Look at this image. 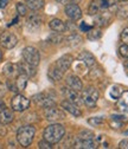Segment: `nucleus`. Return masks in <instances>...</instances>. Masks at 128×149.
Masks as SVG:
<instances>
[{
    "label": "nucleus",
    "instance_id": "6e6552de",
    "mask_svg": "<svg viewBox=\"0 0 128 149\" xmlns=\"http://www.w3.org/2000/svg\"><path fill=\"white\" fill-rule=\"evenodd\" d=\"M0 43L5 49H13L18 44V38L11 32H4L0 36Z\"/></svg>",
    "mask_w": 128,
    "mask_h": 149
},
{
    "label": "nucleus",
    "instance_id": "2eb2a0df",
    "mask_svg": "<svg viewBox=\"0 0 128 149\" xmlns=\"http://www.w3.org/2000/svg\"><path fill=\"white\" fill-rule=\"evenodd\" d=\"M116 107L122 113H128V91H123L121 96L118 98Z\"/></svg>",
    "mask_w": 128,
    "mask_h": 149
},
{
    "label": "nucleus",
    "instance_id": "b1692460",
    "mask_svg": "<svg viewBox=\"0 0 128 149\" xmlns=\"http://www.w3.org/2000/svg\"><path fill=\"white\" fill-rule=\"evenodd\" d=\"M27 78H29V76H26V74L19 73V76H18L17 79H15V88H17V90H24L26 88Z\"/></svg>",
    "mask_w": 128,
    "mask_h": 149
},
{
    "label": "nucleus",
    "instance_id": "5701e85b",
    "mask_svg": "<svg viewBox=\"0 0 128 149\" xmlns=\"http://www.w3.org/2000/svg\"><path fill=\"white\" fill-rule=\"evenodd\" d=\"M123 122H126V117L125 116L113 115L111 117V122H109V124H111V127L114 128V129H119V128H121V125L123 124Z\"/></svg>",
    "mask_w": 128,
    "mask_h": 149
},
{
    "label": "nucleus",
    "instance_id": "bb28decb",
    "mask_svg": "<svg viewBox=\"0 0 128 149\" xmlns=\"http://www.w3.org/2000/svg\"><path fill=\"white\" fill-rule=\"evenodd\" d=\"M122 92H123V91H122L121 86H119V85H113L112 89H111V91H109V95H111V97H112L113 100H118V98L121 96Z\"/></svg>",
    "mask_w": 128,
    "mask_h": 149
},
{
    "label": "nucleus",
    "instance_id": "cd10ccee",
    "mask_svg": "<svg viewBox=\"0 0 128 149\" xmlns=\"http://www.w3.org/2000/svg\"><path fill=\"white\" fill-rule=\"evenodd\" d=\"M101 38V31L97 30V29H91L88 31V39L90 40H97Z\"/></svg>",
    "mask_w": 128,
    "mask_h": 149
},
{
    "label": "nucleus",
    "instance_id": "2f4dec72",
    "mask_svg": "<svg viewBox=\"0 0 128 149\" xmlns=\"http://www.w3.org/2000/svg\"><path fill=\"white\" fill-rule=\"evenodd\" d=\"M88 123L91 127H99L100 124L103 123V118L102 117H91V118L88 120Z\"/></svg>",
    "mask_w": 128,
    "mask_h": 149
},
{
    "label": "nucleus",
    "instance_id": "a18cd8bd",
    "mask_svg": "<svg viewBox=\"0 0 128 149\" xmlns=\"http://www.w3.org/2000/svg\"><path fill=\"white\" fill-rule=\"evenodd\" d=\"M121 1H128V0H121Z\"/></svg>",
    "mask_w": 128,
    "mask_h": 149
},
{
    "label": "nucleus",
    "instance_id": "f8f14e48",
    "mask_svg": "<svg viewBox=\"0 0 128 149\" xmlns=\"http://www.w3.org/2000/svg\"><path fill=\"white\" fill-rule=\"evenodd\" d=\"M62 108L75 117H80L82 115V111L80 110V108H77V105L75 103H72L70 101H63L62 102Z\"/></svg>",
    "mask_w": 128,
    "mask_h": 149
},
{
    "label": "nucleus",
    "instance_id": "f03ea898",
    "mask_svg": "<svg viewBox=\"0 0 128 149\" xmlns=\"http://www.w3.org/2000/svg\"><path fill=\"white\" fill-rule=\"evenodd\" d=\"M36 134V129L32 125H23L18 129L17 133V140L19 142V144L24 148L29 147L32 143V140Z\"/></svg>",
    "mask_w": 128,
    "mask_h": 149
},
{
    "label": "nucleus",
    "instance_id": "f704fd0d",
    "mask_svg": "<svg viewBox=\"0 0 128 149\" xmlns=\"http://www.w3.org/2000/svg\"><path fill=\"white\" fill-rule=\"evenodd\" d=\"M119 52H120V54L122 56V57H125V58H128V45H127V44H125V45L120 46V49H119Z\"/></svg>",
    "mask_w": 128,
    "mask_h": 149
},
{
    "label": "nucleus",
    "instance_id": "dca6fc26",
    "mask_svg": "<svg viewBox=\"0 0 128 149\" xmlns=\"http://www.w3.org/2000/svg\"><path fill=\"white\" fill-rule=\"evenodd\" d=\"M75 147L76 148H84V149H91V148H96L97 143L94 141V139L91 140H81V139H76L75 141Z\"/></svg>",
    "mask_w": 128,
    "mask_h": 149
},
{
    "label": "nucleus",
    "instance_id": "ea45409f",
    "mask_svg": "<svg viewBox=\"0 0 128 149\" xmlns=\"http://www.w3.org/2000/svg\"><path fill=\"white\" fill-rule=\"evenodd\" d=\"M10 3V0H0V8H5Z\"/></svg>",
    "mask_w": 128,
    "mask_h": 149
},
{
    "label": "nucleus",
    "instance_id": "f257e3e1",
    "mask_svg": "<svg viewBox=\"0 0 128 149\" xmlns=\"http://www.w3.org/2000/svg\"><path fill=\"white\" fill-rule=\"evenodd\" d=\"M64 135H65V129L62 124H58V123H53L46 127L43 134L44 140L49 141L52 144L58 143L64 137Z\"/></svg>",
    "mask_w": 128,
    "mask_h": 149
},
{
    "label": "nucleus",
    "instance_id": "a211bd4d",
    "mask_svg": "<svg viewBox=\"0 0 128 149\" xmlns=\"http://www.w3.org/2000/svg\"><path fill=\"white\" fill-rule=\"evenodd\" d=\"M103 8L102 6V0H93L88 7V13L90 15H96L97 13H100V11Z\"/></svg>",
    "mask_w": 128,
    "mask_h": 149
},
{
    "label": "nucleus",
    "instance_id": "c9c22d12",
    "mask_svg": "<svg viewBox=\"0 0 128 149\" xmlns=\"http://www.w3.org/2000/svg\"><path fill=\"white\" fill-rule=\"evenodd\" d=\"M121 40L123 44L128 45V27H126L122 32H121Z\"/></svg>",
    "mask_w": 128,
    "mask_h": 149
},
{
    "label": "nucleus",
    "instance_id": "58836bf2",
    "mask_svg": "<svg viewBox=\"0 0 128 149\" xmlns=\"http://www.w3.org/2000/svg\"><path fill=\"white\" fill-rule=\"evenodd\" d=\"M119 147L121 149H128V140H123L119 143Z\"/></svg>",
    "mask_w": 128,
    "mask_h": 149
},
{
    "label": "nucleus",
    "instance_id": "4468645a",
    "mask_svg": "<svg viewBox=\"0 0 128 149\" xmlns=\"http://www.w3.org/2000/svg\"><path fill=\"white\" fill-rule=\"evenodd\" d=\"M66 84H68L69 88L74 89V90H76V91H81V90L83 89V83H82V81H81L77 76H75V74H71V76H69V77L66 78Z\"/></svg>",
    "mask_w": 128,
    "mask_h": 149
},
{
    "label": "nucleus",
    "instance_id": "9d476101",
    "mask_svg": "<svg viewBox=\"0 0 128 149\" xmlns=\"http://www.w3.org/2000/svg\"><path fill=\"white\" fill-rule=\"evenodd\" d=\"M71 63H72V57H71V56H70V54H64L63 57H61V58L57 61L56 68L59 69V70L64 73L65 71L69 70V68L71 66Z\"/></svg>",
    "mask_w": 128,
    "mask_h": 149
},
{
    "label": "nucleus",
    "instance_id": "393cba45",
    "mask_svg": "<svg viewBox=\"0 0 128 149\" xmlns=\"http://www.w3.org/2000/svg\"><path fill=\"white\" fill-rule=\"evenodd\" d=\"M26 5L32 11H37L44 6V0H26Z\"/></svg>",
    "mask_w": 128,
    "mask_h": 149
},
{
    "label": "nucleus",
    "instance_id": "4be33fe9",
    "mask_svg": "<svg viewBox=\"0 0 128 149\" xmlns=\"http://www.w3.org/2000/svg\"><path fill=\"white\" fill-rule=\"evenodd\" d=\"M42 24V20H41V18L37 15V14H32L29 17V19H27V27L30 30H37Z\"/></svg>",
    "mask_w": 128,
    "mask_h": 149
},
{
    "label": "nucleus",
    "instance_id": "39448f33",
    "mask_svg": "<svg viewBox=\"0 0 128 149\" xmlns=\"http://www.w3.org/2000/svg\"><path fill=\"white\" fill-rule=\"evenodd\" d=\"M11 105L14 111H24L30 107V100L23 95H15L11 101Z\"/></svg>",
    "mask_w": 128,
    "mask_h": 149
},
{
    "label": "nucleus",
    "instance_id": "0eeeda50",
    "mask_svg": "<svg viewBox=\"0 0 128 149\" xmlns=\"http://www.w3.org/2000/svg\"><path fill=\"white\" fill-rule=\"evenodd\" d=\"M65 14L68 15V18H69L70 20L75 22V20L81 19V17H82V10L80 8L78 5H76L74 3H69L65 6Z\"/></svg>",
    "mask_w": 128,
    "mask_h": 149
},
{
    "label": "nucleus",
    "instance_id": "79ce46f5",
    "mask_svg": "<svg viewBox=\"0 0 128 149\" xmlns=\"http://www.w3.org/2000/svg\"><path fill=\"white\" fill-rule=\"evenodd\" d=\"M6 108V105H5V103L3 102V101H0V111H1V110H4Z\"/></svg>",
    "mask_w": 128,
    "mask_h": 149
},
{
    "label": "nucleus",
    "instance_id": "72a5a7b5",
    "mask_svg": "<svg viewBox=\"0 0 128 149\" xmlns=\"http://www.w3.org/2000/svg\"><path fill=\"white\" fill-rule=\"evenodd\" d=\"M38 147H39L41 149H51V148H52V143H50V142L46 141V140H43V141H41V142L38 143Z\"/></svg>",
    "mask_w": 128,
    "mask_h": 149
},
{
    "label": "nucleus",
    "instance_id": "7ed1b4c3",
    "mask_svg": "<svg viewBox=\"0 0 128 149\" xmlns=\"http://www.w3.org/2000/svg\"><path fill=\"white\" fill-rule=\"evenodd\" d=\"M22 54H23L24 62H26L27 64L33 65V66H37L39 64L41 56H39V52H38L37 49H34L32 46H27L23 50Z\"/></svg>",
    "mask_w": 128,
    "mask_h": 149
},
{
    "label": "nucleus",
    "instance_id": "f3484780",
    "mask_svg": "<svg viewBox=\"0 0 128 149\" xmlns=\"http://www.w3.org/2000/svg\"><path fill=\"white\" fill-rule=\"evenodd\" d=\"M49 26L52 31L57 32V33H61V32H64L66 30V25L65 23H63L61 19H52L50 23H49Z\"/></svg>",
    "mask_w": 128,
    "mask_h": 149
},
{
    "label": "nucleus",
    "instance_id": "412c9836",
    "mask_svg": "<svg viewBox=\"0 0 128 149\" xmlns=\"http://www.w3.org/2000/svg\"><path fill=\"white\" fill-rule=\"evenodd\" d=\"M48 77L52 82H59L63 77V72L57 68H50L48 71Z\"/></svg>",
    "mask_w": 128,
    "mask_h": 149
},
{
    "label": "nucleus",
    "instance_id": "c756f323",
    "mask_svg": "<svg viewBox=\"0 0 128 149\" xmlns=\"http://www.w3.org/2000/svg\"><path fill=\"white\" fill-rule=\"evenodd\" d=\"M77 139H81V140H91V139H94V134L89 132V130H83V132L80 133Z\"/></svg>",
    "mask_w": 128,
    "mask_h": 149
},
{
    "label": "nucleus",
    "instance_id": "c85d7f7f",
    "mask_svg": "<svg viewBox=\"0 0 128 149\" xmlns=\"http://www.w3.org/2000/svg\"><path fill=\"white\" fill-rule=\"evenodd\" d=\"M15 71H17V70H15V66H14L13 64H11V63H8V64H6V65L4 66V73L6 74L7 77H12Z\"/></svg>",
    "mask_w": 128,
    "mask_h": 149
},
{
    "label": "nucleus",
    "instance_id": "ddd939ff",
    "mask_svg": "<svg viewBox=\"0 0 128 149\" xmlns=\"http://www.w3.org/2000/svg\"><path fill=\"white\" fill-rule=\"evenodd\" d=\"M78 61L83 62V63H84L87 66H89V68L94 66L95 63H96L95 57H94V56L91 54L90 52H88V51H83V52H81V53L78 54Z\"/></svg>",
    "mask_w": 128,
    "mask_h": 149
},
{
    "label": "nucleus",
    "instance_id": "9b49d317",
    "mask_svg": "<svg viewBox=\"0 0 128 149\" xmlns=\"http://www.w3.org/2000/svg\"><path fill=\"white\" fill-rule=\"evenodd\" d=\"M63 92H64L65 97L68 98V101L75 103V104H82V103H83V100H81V97L78 96V94H77L76 90L71 89V88H64Z\"/></svg>",
    "mask_w": 128,
    "mask_h": 149
},
{
    "label": "nucleus",
    "instance_id": "49530a36",
    "mask_svg": "<svg viewBox=\"0 0 128 149\" xmlns=\"http://www.w3.org/2000/svg\"><path fill=\"white\" fill-rule=\"evenodd\" d=\"M126 134H128V132H126Z\"/></svg>",
    "mask_w": 128,
    "mask_h": 149
},
{
    "label": "nucleus",
    "instance_id": "20e7f679",
    "mask_svg": "<svg viewBox=\"0 0 128 149\" xmlns=\"http://www.w3.org/2000/svg\"><path fill=\"white\" fill-rule=\"evenodd\" d=\"M81 98L83 100V103H84L87 107L93 108V107H95L96 103H97V100H99V91H97L95 88H93V86H89V88H87V89L83 90L82 97H81Z\"/></svg>",
    "mask_w": 128,
    "mask_h": 149
},
{
    "label": "nucleus",
    "instance_id": "c03bdc74",
    "mask_svg": "<svg viewBox=\"0 0 128 149\" xmlns=\"http://www.w3.org/2000/svg\"><path fill=\"white\" fill-rule=\"evenodd\" d=\"M126 66H127V68H128V62H127V63H126Z\"/></svg>",
    "mask_w": 128,
    "mask_h": 149
},
{
    "label": "nucleus",
    "instance_id": "423d86ee",
    "mask_svg": "<svg viewBox=\"0 0 128 149\" xmlns=\"http://www.w3.org/2000/svg\"><path fill=\"white\" fill-rule=\"evenodd\" d=\"M45 117L50 122H56V121L63 120L65 117V115H64L62 109H58V108H56L53 105V107H50V108L45 109Z\"/></svg>",
    "mask_w": 128,
    "mask_h": 149
},
{
    "label": "nucleus",
    "instance_id": "6ab92c4d",
    "mask_svg": "<svg viewBox=\"0 0 128 149\" xmlns=\"http://www.w3.org/2000/svg\"><path fill=\"white\" fill-rule=\"evenodd\" d=\"M13 113L10 110V109H7V108H5L4 110H1L0 111V123L1 124H8V123H11L12 121H13Z\"/></svg>",
    "mask_w": 128,
    "mask_h": 149
},
{
    "label": "nucleus",
    "instance_id": "1a4fd4ad",
    "mask_svg": "<svg viewBox=\"0 0 128 149\" xmlns=\"http://www.w3.org/2000/svg\"><path fill=\"white\" fill-rule=\"evenodd\" d=\"M33 101L37 103L39 107H42V108H50V107H53V105H56V103H55V101L50 97V96H48V95H45V94H38V95H36L34 97H33Z\"/></svg>",
    "mask_w": 128,
    "mask_h": 149
},
{
    "label": "nucleus",
    "instance_id": "a19ab883",
    "mask_svg": "<svg viewBox=\"0 0 128 149\" xmlns=\"http://www.w3.org/2000/svg\"><path fill=\"white\" fill-rule=\"evenodd\" d=\"M56 1L57 3H59V4H69V3H72V1H74V0H56Z\"/></svg>",
    "mask_w": 128,
    "mask_h": 149
},
{
    "label": "nucleus",
    "instance_id": "a878e982",
    "mask_svg": "<svg viewBox=\"0 0 128 149\" xmlns=\"http://www.w3.org/2000/svg\"><path fill=\"white\" fill-rule=\"evenodd\" d=\"M109 20H111V14L104 12V13H100L99 17H96V23L100 25V26H106Z\"/></svg>",
    "mask_w": 128,
    "mask_h": 149
},
{
    "label": "nucleus",
    "instance_id": "37998d69",
    "mask_svg": "<svg viewBox=\"0 0 128 149\" xmlns=\"http://www.w3.org/2000/svg\"><path fill=\"white\" fill-rule=\"evenodd\" d=\"M3 58V52H1V50H0V59Z\"/></svg>",
    "mask_w": 128,
    "mask_h": 149
},
{
    "label": "nucleus",
    "instance_id": "7c9ffc66",
    "mask_svg": "<svg viewBox=\"0 0 128 149\" xmlns=\"http://www.w3.org/2000/svg\"><path fill=\"white\" fill-rule=\"evenodd\" d=\"M118 15L121 19H127L128 18V5L120 7V10L118 11Z\"/></svg>",
    "mask_w": 128,
    "mask_h": 149
},
{
    "label": "nucleus",
    "instance_id": "aec40b11",
    "mask_svg": "<svg viewBox=\"0 0 128 149\" xmlns=\"http://www.w3.org/2000/svg\"><path fill=\"white\" fill-rule=\"evenodd\" d=\"M17 66H18V69H19V72H20V73L26 74V76H33V74L36 73L34 66H33V65L27 64L26 62H25V63H19Z\"/></svg>",
    "mask_w": 128,
    "mask_h": 149
},
{
    "label": "nucleus",
    "instance_id": "473e14b6",
    "mask_svg": "<svg viewBox=\"0 0 128 149\" xmlns=\"http://www.w3.org/2000/svg\"><path fill=\"white\" fill-rule=\"evenodd\" d=\"M17 11H18V13H19V15H25L26 12H27L26 6L24 4H22V3H18L17 4Z\"/></svg>",
    "mask_w": 128,
    "mask_h": 149
},
{
    "label": "nucleus",
    "instance_id": "4c0bfd02",
    "mask_svg": "<svg viewBox=\"0 0 128 149\" xmlns=\"http://www.w3.org/2000/svg\"><path fill=\"white\" fill-rule=\"evenodd\" d=\"M93 27H91V25H88L85 22H82V24H81V30L83 31V32H88L89 30H91Z\"/></svg>",
    "mask_w": 128,
    "mask_h": 149
},
{
    "label": "nucleus",
    "instance_id": "e433bc0d",
    "mask_svg": "<svg viewBox=\"0 0 128 149\" xmlns=\"http://www.w3.org/2000/svg\"><path fill=\"white\" fill-rule=\"evenodd\" d=\"M116 4V0H102V6L103 8H108Z\"/></svg>",
    "mask_w": 128,
    "mask_h": 149
}]
</instances>
